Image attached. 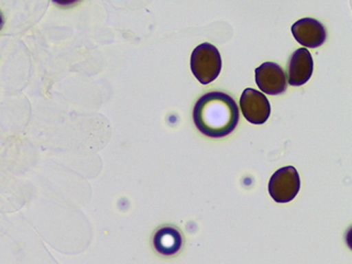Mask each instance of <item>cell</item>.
<instances>
[{"mask_svg": "<svg viewBox=\"0 0 352 264\" xmlns=\"http://www.w3.org/2000/svg\"><path fill=\"white\" fill-rule=\"evenodd\" d=\"M255 80L259 89L270 96L283 94L288 87L286 73L275 63H263L255 69Z\"/></svg>", "mask_w": 352, "mask_h": 264, "instance_id": "cell-5", "label": "cell"}, {"mask_svg": "<svg viewBox=\"0 0 352 264\" xmlns=\"http://www.w3.org/2000/svg\"><path fill=\"white\" fill-rule=\"evenodd\" d=\"M300 189V175L293 166L283 167L275 171L269 182V192L277 203L291 202L298 196Z\"/></svg>", "mask_w": 352, "mask_h": 264, "instance_id": "cell-3", "label": "cell"}, {"mask_svg": "<svg viewBox=\"0 0 352 264\" xmlns=\"http://www.w3.org/2000/svg\"><path fill=\"white\" fill-rule=\"evenodd\" d=\"M3 15H1V13H0V29H1V27H3Z\"/></svg>", "mask_w": 352, "mask_h": 264, "instance_id": "cell-9", "label": "cell"}, {"mask_svg": "<svg viewBox=\"0 0 352 264\" xmlns=\"http://www.w3.org/2000/svg\"><path fill=\"white\" fill-rule=\"evenodd\" d=\"M314 73V58L306 48L298 49L291 55L287 76L293 87L302 86L311 78Z\"/></svg>", "mask_w": 352, "mask_h": 264, "instance_id": "cell-7", "label": "cell"}, {"mask_svg": "<svg viewBox=\"0 0 352 264\" xmlns=\"http://www.w3.org/2000/svg\"><path fill=\"white\" fill-rule=\"evenodd\" d=\"M153 248L160 255L174 256L180 252L183 237L180 230L173 226H163L153 234Z\"/></svg>", "mask_w": 352, "mask_h": 264, "instance_id": "cell-8", "label": "cell"}, {"mask_svg": "<svg viewBox=\"0 0 352 264\" xmlns=\"http://www.w3.org/2000/svg\"><path fill=\"white\" fill-rule=\"evenodd\" d=\"M197 129L213 139L227 137L239 123L235 100L224 92H208L197 100L192 111Z\"/></svg>", "mask_w": 352, "mask_h": 264, "instance_id": "cell-1", "label": "cell"}, {"mask_svg": "<svg viewBox=\"0 0 352 264\" xmlns=\"http://www.w3.org/2000/svg\"><path fill=\"white\" fill-rule=\"evenodd\" d=\"M221 68V55L212 43H201L192 51L190 69L200 84L208 85L214 82L219 76Z\"/></svg>", "mask_w": 352, "mask_h": 264, "instance_id": "cell-2", "label": "cell"}, {"mask_svg": "<svg viewBox=\"0 0 352 264\" xmlns=\"http://www.w3.org/2000/svg\"><path fill=\"white\" fill-rule=\"evenodd\" d=\"M293 36L306 48H318L325 43L327 31L320 21L314 19H302L291 28Z\"/></svg>", "mask_w": 352, "mask_h": 264, "instance_id": "cell-6", "label": "cell"}, {"mask_svg": "<svg viewBox=\"0 0 352 264\" xmlns=\"http://www.w3.org/2000/svg\"><path fill=\"white\" fill-rule=\"evenodd\" d=\"M241 109L245 120L254 125H263L269 119L271 106L263 92L248 88L241 94Z\"/></svg>", "mask_w": 352, "mask_h": 264, "instance_id": "cell-4", "label": "cell"}]
</instances>
